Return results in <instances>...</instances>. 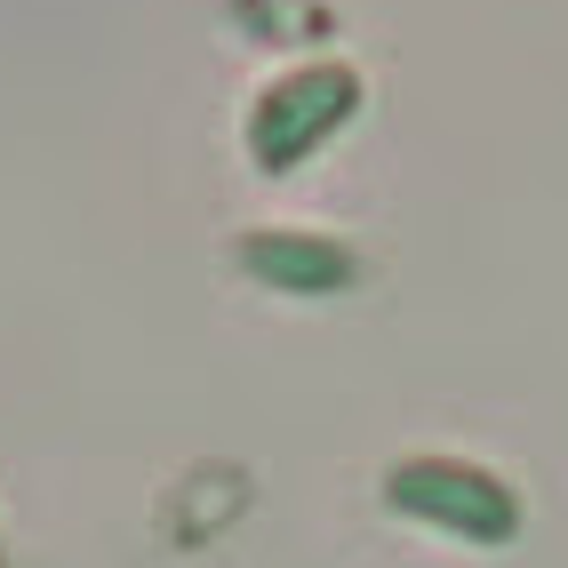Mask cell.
<instances>
[{
  "instance_id": "6da1fadb",
  "label": "cell",
  "mask_w": 568,
  "mask_h": 568,
  "mask_svg": "<svg viewBox=\"0 0 568 568\" xmlns=\"http://www.w3.org/2000/svg\"><path fill=\"white\" fill-rule=\"evenodd\" d=\"M361 112V72L336 64V57H313V64H288L281 81H264L256 104H248V161L264 176H288L305 169L328 136H345Z\"/></svg>"
},
{
  "instance_id": "7a4b0ae2",
  "label": "cell",
  "mask_w": 568,
  "mask_h": 568,
  "mask_svg": "<svg viewBox=\"0 0 568 568\" xmlns=\"http://www.w3.org/2000/svg\"><path fill=\"white\" fill-rule=\"evenodd\" d=\"M385 505L416 528H440L457 545H513L520 537V497L473 457H400L385 473Z\"/></svg>"
},
{
  "instance_id": "3957f363",
  "label": "cell",
  "mask_w": 568,
  "mask_h": 568,
  "mask_svg": "<svg viewBox=\"0 0 568 568\" xmlns=\"http://www.w3.org/2000/svg\"><path fill=\"white\" fill-rule=\"evenodd\" d=\"M241 273L264 281L273 296H336L361 281V256L336 233H296V224H264L241 233Z\"/></svg>"
}]
</instances>
